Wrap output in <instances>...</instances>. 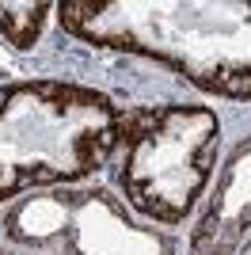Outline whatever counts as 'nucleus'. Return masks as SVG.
<instances>
[{
    "instance_id": "nucleus-3",
    "label": "nucleus",
    "mask_w": 251,
    "mask_h": 255,
    "mask_svg": "<svg viewBox=\"0 0 251 255\" xmlns=\"http://www.w3.org/2000/svg\"><path fill=\"white\" fill-rule=\"evenodd\" d=\"M221 122L206 107H141L122 126V183L133 210L152 221L175 225L202 198L213 160H217Z\"/></svg>"
},
{
    "instance_id": "nucleus-2",
    "label": "nucleus",
    "mask_w": 251,
    "mask_h": 255,
    "mask_svg": "<svg viewBox=\"0 0 251 255\" xmlns=\"http://www.w3.org/2000/svg\"><path fill=\"white\" fill-rule=\"evenodd\" d=\"M122 126V111L95 88L61 80L0 88V202L99 171L118 149Z\"/></svg>"
},
{
    "instance_id": "nucleus-4",
    "label": "nucleus",
    "mask_w": 251,
    "mask_h": 255,
    "mask_svg": "<svg viewBox=\"0 0 251 255\" xmlns=\"http://www.w3.org/2000/svg\"><path fill=\"white\" fill-rule=\"evenodd\" d=\"M50 15V4H0V34L15 50H31L42 34V23Z\"/></svg>"
},
{
    "instance_id": "nucleus-1",
    "label": "nucleus",
    "mask_w": 251,
    "mask_h": 255,
    "mask_svg": "<svg viewBox=\"0 0 251 255\" xmlns=\"http://www.w3.org/2000/svg\"><path fill=\"white\" fill-rule=\"evenodd\" d=\"M57 19L84 42L152 57L202 92L251 99V0H65Z\"/></svg>"
}]
</instances>
